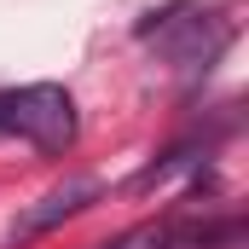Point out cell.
I'll use <instances>...</instances> for the list:
<instances>
[{"label": "cell", "mask_w": 249, "mask_h": 249, "mask_svg": "<svg viewBox=\"0 0 249 249\" xmlns=\"http://www.w3.org/2000/svg\"><path fill=\"white\" fill-rule=\"evenodd\" d=\"M139 41L157 47L180 70H209L220 58V47L232 41V23L214 6H203V0H174V6H162V12H151L139 23Z\"/></svg>", "instance_id": "1"}, {"label": "cell", "mask_w": 249, "mask_h": 249, "mask_svg": "<svg viewBox=\"0 0 249 249\" xmlns=\"http://www.w3.org/2000/svg\"><path fill=\"white\" fill-rule=\"evenodd\" d=\"M99 180H87V174H75V180H64V186H53L41 203H29L12 226H6V244L0 249H18V244H29V238H41V232H53V226H64V220H75L81 209H93L99 203Z\"/></svg>", "instance_id": "3"}, {"label": "cell", "mask_w": 249, "mask_h": 249, "mask_svg": "<svg viewBox=\"0 0 249 249\" xmlns=\"http://www.w3.org/2000/svg\"><path fill=\"white\" fill-rule=\"evenodd\" d=\"M0 133H18L41 157H58L75 145V99L58 81H29L18 93H0Z\"/></svg>", "instance_id": "2"}, {"label": "cell", "mask_w": 249, "mask_h": 249, "mask_svg": "<svg viewBox=\"0 0 249 249\" xmlns=\"http://www.w3.org/2000/svg\"><path fill=\"white\" fill-rule=\"evenodd\" d=\"M249 244V226L238 209H226V214H168V220H151V249H244Z\"/></svg>", "instance_id": "4"}]
</instances>
